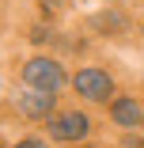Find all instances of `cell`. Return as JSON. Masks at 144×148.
<instances>
[{"label": "cell", "instance_id": "3", "mask_svg": "<svg viewBox=\"0 0 144 148\" xmlns=\"http://www.w3.org/2000/svg\"><path fill=\"white\" fill-rule=\"evenodd\" d=\"M49 129H53V137H57V140H80L83 133L91 129V122H87L83 114H61Z\"/></svg>", "mask_w": 144, "mask_h": 148}, {"label": "cell", "instance_id": "4", "mask_svg": "<svg viewBox=\"0 0 144 148\" xmlns=\"http://www.w3.org/2000/svg\"><path fill=\"white\" fill-rule=\"evenodd\" d=\"M53 99H57V95H49V91H38V95H23V99H19V110H23L27 118H46V114L53 110Z\"/></svg>", "mask_w": 144, "mask_h": 148}, {"label": "cell", "instance_id": "2", "mask_svg": "<svg viewBox=\"0 0 144 148\" xmlns=\"http://www.w3.org/2000/svg\"><path fill=\"white\" fill-rule=\"evenodd\" d=\"M76 91L87 95V99H106V95H110V76L99 72V69H83V72L76 76Z\"/></svg>", "mask_w": 144, "mask_h": 148}, {"label": "cell", "instance_id": "1", "mask_svg": "<svg viewBox=\"0 0 144 148\" xmlns=\"http://www.w3.org/2000/svg\"><path fill=\"white\" fill-rule=\"evenodd\" d=\"M23 76H27V84H31V87H38V91H49V95H53L57 87L65 84V72H61V65L46 61V57H34V61H27Z\"/></svg>", "mask_w": 144, "mask_h": 148}, {"label": "cell", "instance_id": "5", "mask_svg": "<svg viewBox=\"0 0 144 148\" xmlns=\"http://www.w3.org/2000/svg\"><path fill=\"white\" fill-rule=\"evenodd\" d=\"M114 122H118V125H140L144 122V110L133 99H118V103H114Z\"/></svg>", "mask_w": 144, "mask_h": 148}, {"label": "cell", "instance_id": "6", "mask_svg": "<svg viewBox=\"0 0 144 148\" xmlns=\"http://www.w3.org/2000/svg\"><path fill=\"white\" fill-rule=\"evenodd\" d=\"M15 148H46V144H42V140H19Z\"/></svg>", "mask_w": 144, "mask_h": 148}]
</instances>
